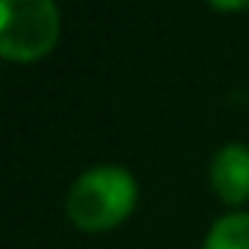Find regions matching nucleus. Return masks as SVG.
Returning <instances> with one entry per match:
<instances>
[{
	"mask_svg": "<svg viewBox=\"0 0 249 249\" xmlns=\"http://www.w3.org/2000/svg\"><path fill=\"white\" fill-rule=\"evenodd\" d=\"M202 249H249V214L220 217L208 229Z\"/></svg>",
	"mask_w": 249,
	"mask_h": 249,
	"instance_id": "4",
	"label": "nucleus"
},
{
	"mask_svg": "<svg viewBox=\"0 0 249 249\" xmlns=\"http://www.w3.org/2000/svg\"><path fill=\"white\" fill-rule=\"evenodd\" d=\"M138 185L129 170L100 164L85 170L68 191L65 211L82 231H108L120 226L135 208Z\"/></svg>",
	"mask_w": 249,
	"mask_h": 249,
	"instance_id": "1",
	"label": "nucleus"
},
{
	"mask_svg": "<svg viewBox=\"0 0 249 249\" xmlns=\"http://www.w3.org/2000/svg\"><path fill=\"white\" fill-rule=\"evenodd\" d=\"M214 9H226V12H237V9H249V0H240V3H220V0H214V3H211Z\"/></svg>",
	"mask_w": 249,
	"mask_h": 249,
	"instance_id": "5",
	"label": "nucleus"
},
{
	"mask_svg": "<svg viewBox=\"0 0 249 249\" xmlns=\"http://www.w3.org/2000/svg\"><path fill=\"white\" fill-rule=\"evenodd\" d=\"M59 27L53 0H0V56L36 62L56 47Z\"/></svg>",
	"mask_w": 249,
	"mask_h": 249,
	"instance_id": "2",
	"label": "nucleus"
},
{
	"mask_svg": "<svg viewBox=\"0 0 249 249\" xmlns=\"http://www.w3.org/2000/svg\"><path fill=\"white\" fill-rule=\"evenodd\" d=\"M211 188L229 205L249 199V147L226 144L211 161Z\"/></svg>",
	"mask_w": 249,
	"mask_h": 249,
	"instance_id": "3",
	"label": "nucleus"
}]
</instances>
